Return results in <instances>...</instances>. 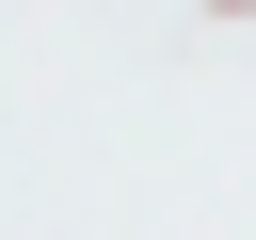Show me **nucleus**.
Returning a JSON list of instances; mask_svg holds the SVG:
<instances>
[{"label":"nucleus","instance_id":"f257e3e1","mask_svg":"<svg viewBox=\"0 0 256 240\" xmlns=\"http://www.w3.org/2000/svg\"><path fill=\"white\" fill-rule=\"evenodd\" d=\"M208 16H256V0H208Z\"/></svg>","mask_w":256,"mask_h":240}]
</instances>
